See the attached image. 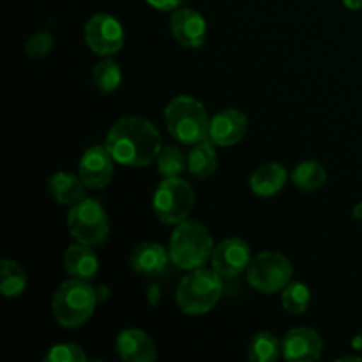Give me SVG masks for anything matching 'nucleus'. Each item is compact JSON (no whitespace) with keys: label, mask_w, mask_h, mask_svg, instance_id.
Instances as JSON below:
<instances>
[{"label":"nucleus","mask_w":362,"mask_h":362,"mask_svg":"<svg viewBox=\"0 0 362 362\" xmlns=\"http://www.w3.org/2000/svg\"><path fill=\"white\" fill-rule=\"evenodd\" d=\"M105 147L115 163L131 168H144L156 161L161 152V134L144 117H122L106 134Z\"/></svg>","instance_id":"nucleus-1"},{"label":"nucleus","mask_w":362,"mask_h":362,"mask_svg":"<svg viewBox=\"0 0 362 362\" xmlns=\"http://www.w3.org/2000/svg\"><path fill=\"white\" fill-rule=\"evenodd\" d=\"M214 240L202 223L186 219L175 225L170 239V260L175 267L184 271L200 269L211 260Z\"/></svg>","instance_id":"nucleus-2"},{"label":"nucleus","mask_w":362,"mask_h":362,"mask_svg":"<svg viewBox=\"0 0 362 362\" xmlns=\"http://www.w3.org/2000/svg\"><path fill=\"white\" fill-rule=\"evenodd\" d=\"M165 122L170 134L184 145H194L209 138L211 119L207 110L191 95H177L166 105Z\"/></svg>","instance_id":"nucleus-3"},{"label":"nucleus","mask_w":362,"mask_h":362,"mask_svg":"<svg viewBox=\"0 0 362 362\" xmlns=\"http://www.w3.org/2000/svg\"><path fill=\"white\" fill-rule=\"evenodd\" d=\"M223 296V278L214 269H193L177 286V306L186 315H205Z\"/></svg>","instance_id":"nucleus-4"},{"label":"nucleus","mask_w":362,"mask_h":362,"mask_svg":"<svg viewBox=\"0 0 362 362\" xmlns=\"http://www.w3.org/2000/svg\"><path fill=\"white\" fill-rule=\"evenodd\" d=\"M98 303L92 285L85 279H69L57 288L52 300V313L57 324L67 329H76L87 324Z\"/></svg>","instance_id":"nucleus-5"},{"label":"nucleus","mask_w":362,"mask_h":362,"mask_svg":"<svg viewBox=\"0 0 362 362\" xmlns=\"http://www.w3.org/2000/svg\"><path fill=\"white\" fill-rule=\"evenodd\" d=\"M67 230L76 243L87 246H101L110 235V223L101 204L92 198H83L71 205L67 212Z\"/></svg>","instance_id":"nucleus-6"},{"label":"nucleus","mask_w":362,"mask_h":362,"mask_svg":"<svg viewBox=\"0 0 362 362\" xmlns=\"http://www.w3.org/2000/svg\"><path fill=\"white\" fill-rule=\"evenodd\" d=\"M194 205V193L189 182L180 177L163 179L156 187L152 207L156 216L165 225H179L186 221Z\"/></svg>","instance_id":"nucleus-7"},{"label":"nucleus","mask_w":362,"mask_h":362,"mask_svg":"<svg viewBox=\"0 0 362 362\" xmlns=\"http://www.w3.org/2000/svg\"><path fill=\"white\" fill-rule=\"evenodd\" d=\"M293 267L288 258L276 251H264L251 260L247 267V281L257 292H281L292 281Z\"/></svg>","instance_id":"nucleus-8"},{"label":"nucleus","mask_w":362,"mask_h":362,"mask_svg":"<svg viewBox=\"0 0 362 362\" xmlns=\"http://www.w3.org/2000/svg\"><path fill=\"white\" fill-rule=\"evenodd\" d=\"M83 37L92 52L103 57H112L124 46V28L112 14H94L85 23Z\"/></svg>","instance_id":"nucleus-9"},{"label":"nucleus","mask_w":362,"mask_h":362,"mask_svg":"<svg viewBox=\"0 0 362 362\" xmlns=\"http://www.w3.org/2000/svg\"><path fill=\"white\" fill-rule=\"evenodd\" d=\"M251 250L243 239H226L219 243L212 251V269L221 278H235L247 271L251 264Z\"/></svg>","instance_id":"nucleus-10"},{"label":"nucleus","mask_w":362,"mask_h":362,"mask_svg":"<svg viewBox=\"0 0 362 362\" xmlns=\"http://www.w3.org/2000/svg\"><path fill=\"white\" fill-rule=\"evenodd\" d=\"M113 161L115 159L105 145L88 147L80 159L78 175L88 189H103L108 186L113 177Z\"/></svg>","instance_id":"nucleus-11"},{"label":"nucleus","mask_w":362,"mask_h":362,"mask_svg":"<svg viewBox=\"0 0 362 362\" xmlns=\"http://www.w3.org/2000/svg\"><path fill=\"white\" fill-rule=\"evenodd\" d=\"M170 30L184 48H200L207 39V21L198 11L177 7L170 16Z\"/></svg>","instance_id":"nucleus-12"},{"label":"nucleus","mask_w":362,"mask_h":362,"mask_svg":"<svg viewBox=\"0 0 362 362\" xmlns=\"http://www.w3.org/2000/svg\"><path fill=\"white\" fill-rule=\"evenodd\" d=\"M246 131L247 117L240 110L225 108L211 119L207 140L218 147H232L246 136Z\"/></svg>","instance_id":"nucleus-13"},{"label":"nucleus","mask_w":362,"mask_h":362,"mask_svg":"<svg viewBox=\"0 0 362 362\" xmlns=\"http://www.w3.org/2000/svg\"><path fill=\"white\" fill-rule=\"evenodd\" d=\"M283 357L292 362L318 361L324 349L320 334L310 327H293L283 338Z\"/></svg>","instance_id":"nucleus-14"},{"label":"nucleus","mask_w":362,"mask_h":362,"mask_svg":"<svg viewBox=\"0 0 362 362\" xmlns=\"http://www.w3.org/2000/svg\"><path fill=\"white\" fill-rule=\"evenodd\" d=\"M117 354L126 362H152L158 359L154 339L141 329H126L117 336Z\"/></svg>","instance_id":"nucleus-15"},{"label":"nucleus","mask_w":362,"mask_h":362,"mask_svg":"<svg viewBox=\"0 0 362 362\" xmlns=\"http://www.w3.org/2000/svg\"><path fill=\"white\" fill-rule=\"evenodd\" d=\"M64 267H66L67 274L73 278L90 281L99 271V258L92 246L78 243L67 247L64 253Z\"/></svg>","instance_id":"nucleus-16"},{"label":"nucleus","mask_w":362,"mask_h":362,"mask_svg":"<svg viewBox=\"0 0 362 362\" xmlns=\"http://www.w3.org/2000/svg\"><path fill=\"white\" fill-rule=\"evenodd\" d=\"M168 262H172L170 251L156 243L138 244L131 255V267L141 276H158L165 271Z\"/></svg>","instance_id":"nucleus-17"},{"label":"nucleus","mask_w":362,"mask_h":362,"mask_svg":"<svg viewBox=\"0 0 362 362\" xmlns=\"http://www.w3.org/2000/svg\"><path fill=\"white\" fill-rule=\"evenodd\" d=\"M286 170L279 163H264L250 177V187L257 197L271 198L286 184Z\"/></svg>","instance_id":"nucleus-18"},{"label":"nucleus","mask_w":362,"mask_h":362,"mask_svg":"<svg viewBox=\"0 0 362 362\" xmlns=\"http://www.w3.org/2000/svg\"><path fill=\"white\" fill-rule=\"evenodd\" d=\"M88 187L81 180L80 175H73L67 172H57L49 177L48 180V191L55 202L62 205H74L81 202L85 197V191Z\"/></svg>","instance_id":"nucleus-19"},{"label":"nucleus","mask_w":362,"mask_h":362,"mask_svg":"<svg viewBox=\"0 0 362 362\" xmlns=\"http://www.w3.org/2000/svg\"><path fill=\"white\" fill-rule=\"evenodd\" d=\"M187 170L198 179H207L218 170V154L211 140L198 141L187 154Z\"/></svg>","instance_id":"nucleus-20"},{"label":"nucleus","mask_w":362,"mask_h":362,"mask_svg":"<svg viewBox=\"0 0 362 362\" xmlns=\"http://www.w3.org/2000/svg\"><path fill=\"white\" fill-rule=\"evenodd\" d=\"M292 182L304 193H313L327 182V172L318 161H303L293 168Z\"/></svg>","instance_id":"nucleus-21"},{"label":"nucleus","mask_w":362,"mask_h":362,"mask_svg":"<svg viewBox=\"0 0 362 362\" xmlns=\"http://www.w3.org/2000/svg\"><path fill=\"white\" fill-rule=\"evenodd\" d=\"M283 356V343L272 332L260 331L251 338L247 357L253 362H274Z\"/></svg>","instance_id":"nucleus-22"},{"label":"nucleus","mask_w":362,"mask_h":362,"mask_svg":"<svg viewBox=\"0 0 362 362\" xmlns=\"http://www.w3.org/2000/svg\"><path fill=\"white\" fill-rule=\"evenodd\" d=\"M28 278L27 272L23 271L18 262L7 260L4 258L2 260V278H0V292H2L4 297H20L21 293L27 290Z\"/></svg>","instance_id":"nucleus-23"},{"label":"nucleus","mask_w":362,"mask_h":362,"mask_svg":"<svg viewBox=\"0 0 362 362\" xmlns=\"http://www.w3.org/2000/svg\"><path fill=\"white\" fill-rule=\"evenodd\" d=\"M311 303V290L308 285L300 281H290L288 285L283 288L281 304L288 313L292 315H303L306 313Z\"/></svg>","instance_id":"nucleus-24"},{"label":"nucleus","mask_w":362,"mask_h":362,"mask_svg":"<svg viewBox=\"0 0 362 362\" xmlns=\"http://www.w3.org/2000/svg\"><path fill=\"white\" fill-rule=\"evenodd\" d=\"M94 85L98 87L99 92L103 94H112L113 90H117L122 81V71H120L119 64L113 59H105L103 62H99L94 67Z\"/></svg>","instance_id":"nucleus-25"},{"label":"nucleus","mask_w":362,"mask_h":362,"mask_svg":"<svg viewBox=\"0 0 362 362\" xmlns=\"http://www.w3.org/2000/svg\"><path fill=\"white\" fill-rule=\"evenodd\" d=\"M159 173L165 179L170 177H180V173L187 168V158H184L182 151L179 147H163L159 152L158 159H156Z\"/></svg>","instance_id":"nucleus-26"},{"label":"nucleus","mask_w":362,"mask_h":362,"mask_svg":"<svg viewBox=\"0 0 362 362\" xmlns=\"http://www.w3.org/2000/svg\"><path fill=\"white\" fill-rule=\"evenodd\" d=\"M45 362H85L87 361V354L83 352V349L74 343H59V345H53L48 350L45 357Z\"/></svg>","instance_id":"nucleus-27"},{"label":"nucleus","mask_w":362,"mask_h":362,"mask_svg":"<svg viewBox=\"0 0 362 362\" xmlns=\"http://www.w3.org/2000/svg\"><path fill=\"white\" fill-rule=\"evenodd\" d=\"M53 46H55L53 35L48 30H39L25 42V53L32 57V59H42V57H46L52 52Z\"/></svg>","instance_id":"nucleus-28"},{"label":"nucleus","mask_w":362,"mask_h":362,"mask_svg":"<svg viewBox=\"0 0 362 362\" xmlns=\"http://www.w3.org/2000/svg\"><path fill=\"white\" fill-rule=\"evenodd\" d=\"M147 2L158 11H175L177 7H180L182 0H147Z\"/></svg>","instance_id":"nucleus-29"},{"label":"nucleus","mask_w":362,"mask_h":362,"mask_svg":"<svg viewBox=\"0 0 362 362\" xmlns=\"http://www.w3.org/2000/svg\"><path fill=\"white\" fill-rule=\"evenodd\" d=\"M343 4H345L346 9H350V11L362 9V0H343Z\"/></svg>","instance_id":"nucleus-30"},{"label":"nucleus","mask_w":362,"mask_h":362,"mask_svg":"<svg viewBox=\"0 0 362 362\" xmlns=\"http://www.w3.org/2000/svg\"><path fill=\"white\" fill-rule=\"evenodd\" d=\"M352 216H354V218H356V219H359V221H362V202H359V204H357L356 207H354Z\"/></svg>","instance_id":"nucleus-31"},{"label":"nucleus","mask_w":362,"mask_h":362,"mask_svg":"<svg viewBox=\"0 0 362 362\" xmlns=\"http://www.w3.org/2000/svg\"><path fill=\"white\" fill-rule=\"evenodd\" d=\"M339 361H362L361 357H341Z\"/></svg>","instance_id":"nucleus-32"}]
</instances>
